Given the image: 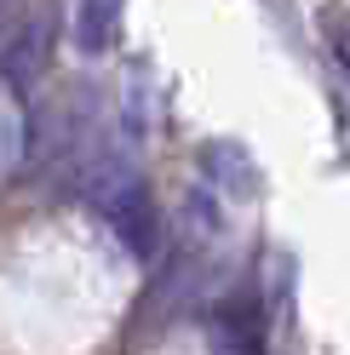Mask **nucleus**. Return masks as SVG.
<instances>
[{
	"instance_id": "2",
	"label": "nucleus",
	"mask_w": 350,
	"mask_h": 355,
	"mask_svg": "<svg viewBox=\"0 0 350 355\" xmlns=\"http://www.w3.org/2000/svg\"><path fill=\"white\" fill-rule=\"evenodd\" d=\"M322 24H327V52L339 58V69H350V17H339V12H327Z\"/></svg>"
},
{
	"instance_id": "1",
	"label": "nucleus",
	"mask_w": 350,
	"mask_h": 355,
	"mask_svg": "<svg viewBox=\"0 0 350 355\" xmlns=\"http://www.w3.org/2000/svg\"><path fill=\"white\" fill-rule=\"evenodd\" d=\"M121 6H126V0H81V12H75V40H81V52H103L109 40H115Z\"/></svg>"
},
{
	"instance_id": "3",
	"label": "nucleus",
	"mask_w": 350,
	"mask_h": 355,
	"mask_svg": "<svg viewBox=\"0 0 350 355\" xmlns=\"http://www.w3.org/2000/svg\"><path fill=\"white\" fill-rule=\"evenodd\" d=\"M17 12H24L17 0H0V35H12V29H17Z\"/></svg>"
}]
</instances>
